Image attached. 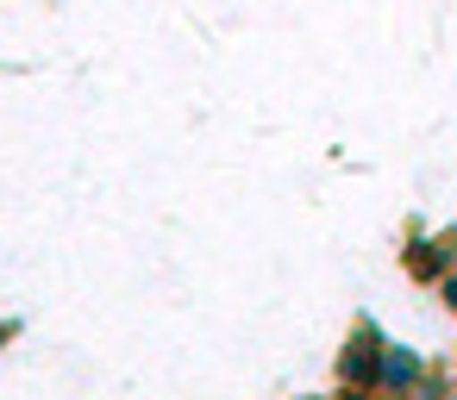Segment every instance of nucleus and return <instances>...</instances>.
I'll use <instances>...</instances> for the list:
<instances>
[{
	"mask_svg": "<svg viewBox=\"0 0 457 400\" xmlns=\"http://www.w3.org/2000/svg\"><path fill=\"white\" fill-rule=\"evenodd\" d=\"M382 344H388V331H382L370 313H357L351 331H345V344H338V363H332L345 400H376V381H382Z\"/></svg>",
	"mask_w": 457,
	"mask_h": 400,
	"instance_id": "nucleus-1",
	"label": "nucleus"
},
{
	"mask_svg": "<svg viewBox=\"0 0 457 400\" xmlns=\"http://www.w3.org/2000/svg\"><path fill=\"white\" fill-rule=\"evenodd\" d=\"M401 263H407V275H420L426 288H438L445 275H451V263H457V232H438V238H407V250H401Z\"/></svg>",
	"mask_w": 457,
	"mask_h": 400,
	"instance_id": "nucleus-2",
	"label": "nucleus"
},
{
	"mask_svg": "<svg viewBox=\"0 0 457 400\" xmlns=\"http://www.w3.org/2000/svg\"><path fill=\"white\" fill-rule=\"evenodd\" d=\"M426 356L413 350V344H401V338H388L382 344V381H376V394H420L426 388Z\"/></svg>",
	"mask_w": 457,
	"mask_h": 400,
	"instance_id": "nucleus-3",
	"label": "nucleus"
},
{
	"mask_svg": "<svg viewBox=\"0 0 457 400\" xmlns=\"http://www.w3.org/2000/svg\"><path fill=\"white\" fill-rule=\"evenodd\" d=\"M432 294H438V306H445V313H451V319H457V269H451V275H445V282H438V288H432Z\"/></svg>",
	"mask_w": 457,
	"mask_h": 400,
	"instance_id": "nucleus-4",
	"label": "nucleus"
},
{
	"mask_svg": "<svg viewBox=\"0 0 457 400\" xmlns=\"http://www.w3.org/2000/svg\"><path fill=\"white\" fill-rule=\"evenodd\" d=\"M382 400H420V394H382Z\"/></svg>",
	"mask_w": 457,
	"mask_h": 400,
	"instance_id": "nucleus-5",
	"label": "nucleus"
},
{
	"mask_svg": "<svg viewBox=\"0 0 457 400\" xmlns=\"http://www.w3.org/2000/svg\"><path fill=\"white\" fill-rule=\"evenodd\" d=\"M445 400H457V388H451V394H445Z\"/></svg>",
	"mask_w": 457,
	"mask_h": 400,
	"instance_id": "nucleus-6",
	"label": "nucleus"
}]
</instances>
